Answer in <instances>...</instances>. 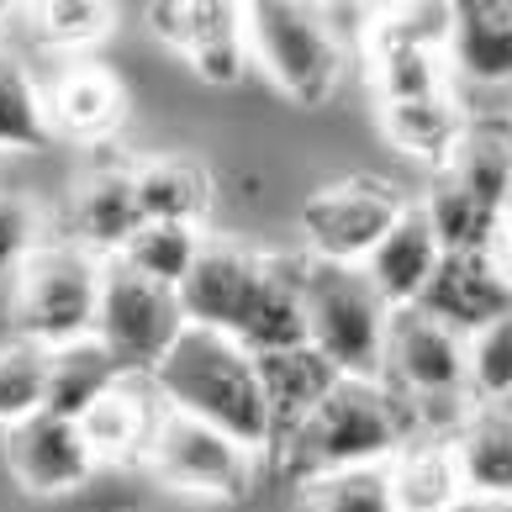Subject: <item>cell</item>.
<instances>
[{"label": "cell", "instance_id": "cell-1", "mask_svg": "<svg viewBox=\"0 0 512 512\" xmlns=\"http://www.w3.org/2000/svg\"><path fill=\"white\" fill-rule=\"evenodd\" d=\"M154 386L169 402V412H185L196 423L217 428L238 449L254 454L270 444V407H264L259 365L233 333L185 328L154 365Z\"/></svg>", "mask_w": 512, "mask_h": 512}, {"label": "cell", "instance_id": "cell-2", "mask_svg": "<svg viewBox=\"0 0 512 512\" xmlns=\"http://www.w3.org/2000/svg\"><path fill=\"white\" fill-rule=\"evenodd\" d=\"M280 444H286V470L301 486L344 470L391 465L407 449V407L381 381H338L307 423Z\"/></svg>", "mask_w": 512, "mask_h": 512}, {"label": "cell", "instance_id": "cell-3", "mask_svg": "<svg viewBox=\"0 0 512 512\" xmlns=\"http://www.w3.org/2000/svg\"><path fill=\"white\" fill-rule=\"evenodd\" d=\"M307 301V344L344 375V381H381L386 365V322L391 307L354 264H307L301 275Z\"/></svg>", "mask_w": 512, "mask_h": 512}, {"label": "cell", "instance_id": "cell-4", "mask_svg": "<svg viewBox=\"0 0 512 512\" xmlns=\"http://www.w3.org/2000/svg\"><path fill=\"white\" fill-rule=\"evenodd\" d=\"M243 43L280 96H291L296 106H328V96L344 80V53L307 6H286V0L243 6Z\"/></svg>", "mask_w": 512, "mask_h": 512}, {"label": "cell", "instance_id": "cell-5", "mask_svg": "<svg viewBox=\"0 0 512 512\" xmlns=\"http://www.w3.org/2000/svg\"><path fill=\"white\" fill-rule=\"evenodd\" d=\"M96 301H101V259L80 243H48L32 249L16 270V338H32L43 349L74 344L96 333Z\"/></svg>", "mask_w": 512, "mask_h": 512}, {"label": "cell", "instance_id": "cell-6", "mask_svg": "<svg viewBox=\"0 0 512 512\" xmlns=\"http://www.w3.org/2000/svg\"><path fill=\"white\" fill-rule=\"evenodd\" d=\"M185 333L180 296L127 270L122 259H101V301H96V338L117 359L122 375H154L169 344Z\"/></svg>", "mask_w": 512, "mask_h": 512}, {"label": "cell", "instance_id": "cell-7", "mask_svg": "<svg viewBox=\"0 0 512 512\" xmlns=\"http://www.w3.org/2000/svg\"><path fill=\"white\" fill-rule=\"evenodd\" d=\"M402 185L375 180V175H354L338 185H322V191L301 206V233H307L317 264H365L375 254L396 222L407 212Z\"/></svg>", "mask_w": 512, "mask_h": 512}, {"label": "cell", "instance_id": "cell-8", "mask_svg": "<svg viewBox=\"0 0 512 512\" xmlns=\"http://www.w3.org/2000/svg\"><path fill=\"white\" fill-rule=\"evenodd\" d=\"M148 470L175 486V491H191V497H222V502H238L254 481V454L238 449L233 439H222L217 428L196 423L185 412H159L154 423V439H148Z\"/></svg>", "mask_w": 512, "mask_h": 512}, {"label": "cell", "instance_id": "cell-9", "mask_svg": "<svg viewBox=\"0 0 512 512\" xmlns=\"http://www.w3.org/2000/svg\"><path fill=\"white\" fill-rule=\"evenodd\" d=\"M402 386L407 396H417L412 407H439L454 412L460 396L470 391L465 381V344L454 333H444L433 317H423L417 307H396L386 322V365L381 381Z\"/></svg>", "mask_w": 512, "mask_h": 512}, {"label": "cell", "instance_id": "cell-10", "mask_svg": "<svg viewBox=\"0 0 512 512\" xmlns=\"http://www.w3.org/2000/svg\"><path fill=\"white\" fill-rule=\"evenodd\" d=\"M154 32L169 48H180L206 85H238L249 69L243 43V6L227 0H175V6H148Z\"/></svg>", "mask_w": 512, "mask_h": 512}, {"label": "cell", "instance_id": "cell-11", "mask_svg": "<svg viewBox=\"0 0 512 512\" xmlns=\"http://www.w3.org/2000/svg\"><path fill=\"white\" fill-rule=\"evenodd\" d=\"M417 312L433 317L460 344H470L481 328L512 312V280L497 270L491 254H444L423 296H417Z\"/></svg>", "mask_w": 512, "mask_h": 512}, {"label": "cell", "instance_id": "cell-12", "mask_svg": "<svg viewBox=\"0 0 512 512\" xmlns=\"http://www.w3.org/2000/svg\"><path fill=\"white\" fill-rule=\"evenodd\" d=\"M259 254L238 249V243H201L196 264L175 286L185 328H212V333H238L243 312L259 286Z\"/></svg>", "mask_w": 512, "mask_h": 512}, {"label": "cell", "instance_id": "cell-13", "mask_svg": "<svg viewBox=\"0 0 512 512\" xmlns=\"http://www.w3.org/2000/svg\"><path fill=\"white\" fill-rule=\"evenodd\" d=\"M6 465L27 491H37V497H59V491H74V486L90 481L96 454H90L80 423L37 412V417H27V423L6 428Z\"/></svg>", "mask_w": 512, "mask_h": 512}, {"label": "cell", "instance_id": "cell-14", "mask_svg": "<svg viewBox=\"0 0 512 512\" xmlns=\"http://www.w3.org/2000/svg\"><path fill=\"white\" fill-rule=\"evenodd\" d=\"M301 275H307V264H296V259H264L259 264L254 301H249V312H243L238 333H233L254 359L286 354V349L307 344V301H301Z\"/></svg>", "mask_w": 512, "mask_h": 512}, {"label": "cell", "instance_id": "cell-15", "mask_svg": "<svg viewBox=\"0 0 512 512\" xmlns=\"http://www.w3.org/2000/svg\"><path fill=\"white\" fill-rule=\"evenodd\" d=\"M43 111L53 138H106L127 117V90L106 64H64L43 90Z\"/></svg>", "mask_w": 512, "mask_h": 512}, {"label": "cell", "instance_id": "cell-16", "mask_svg": "<svg viewBox=\"0 0 512 512\" xmlns=\"http://www.w3.org/2000/svg\"><path fill=\"white\" fill-rule=\"evenodd\" d=\"M444 59L476 85H512V6L507 0H460L449 6Z\"/></svg>", "mask_w": 512, "mask_h": 512}, {"label": "cell", "instance_id": "cell-17", "mask_svg": "<svg viewBox=\"0 0 512 512\" xmlns=\"http://www.w3.org/2000/svg\"><path fill=\"white\" fill-rule=\"evenodd\" d=\"M439 259L444 254H439V238H433L423 206H407L402 222L375 243V254L359 264V270L370 275V286L381 291V301L396 312V307H417V296H423V286L433 280V270H439Z\"/></svg>", "mask_w": 512, "mask_h": 512}, {"label": "cell", "instance_id": "cell-18", "mask_svg": "<svg viewBox=\"0 0 512 512\" xmlns=\"http://www.w3.org/2000/svg\"><path fill=\"white\" fill-rule=\"evenodd\" d=\"M454 470H460V491L491 507H512V412L481 407L470 412L460 433H454Z\"/></svg>", "mask_w": 512, "mask_h": 512}, {"label": "cell", "instance_id": "cell-19", "mask_svg": "<svg viewBox=\"0 0 512 512\" xmlns=\"http://www.w3.org/2000/svg\"><path fill=\"white\" fill-rule=\"evenodd\" d=\"M254 365H259L264 407H270V439H286V433H296V428L317 412L322 396L344 381V375H338L312 344L286 349V354H264V359H254Z\"/></svg>", "mask_w": 512, "mask_h": 512}, {"label": "cell", "instance_id": "cell-20", "mask_svg": "<svg viewBox=\"0 0 512 512\" xmlns=\"http://www.w3.org/2000/svg\"><path fill=\"white\" fill-rule=\"evenodd\" d=\"M138 227H143V212H138V191H132V169H96V175L80 180V191H74V233H80L85 254L117 259Z\"/></svg>", "mask_w": 512, "mask_h": 512}, {"label": "cell", "instance_id": "cell-21", "mask_svg": "<svg viewBox=\"0 0 512 512\" xmlns=\"http://www.w3.org/2000/svg\"><path fill=\"white\" fill-rule=\"evenodd\" d=\"M154 423H159V407H154V396H148V386L138 375H122V381L80 417V433H85L90 454H96V465L101 460L122 465V460H143L148 454Z\"/></svg>", "mask_w": 512, "mask_h": 512}, {"label": "cell", "instance_id": "cell-22", "mask_svg": "<svg viewBox=\"0 0 512 512\" xmlns=\"http://www.w3.org/2000/svg\"><path fill=\"white\" fill-rule=\"evenodd\" d=\"M381 132L402 148V154L423 159V164H449L454 148L465 143V111L460 101L439 90V96H417V101H386L381 106Z\"/></svg>", "mask_w": 512, "mask_h": 512}, {"label": "cell", "instance_id": "cell-23", "mask_svg": "<svg viewBox=\"0 0 512 512\" xmlns=\"http://www.w3.org/2000/svg\"><path fill=\"white\" fill-rule=\"evenodd\" d=\"M117 381H122V370H117V359L101 349L96 333L74 338V344H59V349H48V396H43V412L80 423V417L96 407Z\"/></svg>", "mask_w": 512, "mask_h": 512}, {"label": "cell", "instance_id": "cell-24", "mask_svg": "<svg viewBox=\"0 0 512 512\" xmlns=\"http://www.w3.org/2000/svg\"><path fill=\"white\" fill-rule=\"evenodd\" d=\"M132 191H138L143 222L196 227L212 206V175L191 159H148L132 169Z\"/></svg>", "mask_w": 512, "mask_h": 512}, {"label": "cell", "instance_id": "cell-25", "mask_svg": "<svg viewBox=\"0 0 512 512\" xmlns=\"http://www.w3.org/2000/svg\"><path fill=\"white\" fill-rule=\"evenodd\" d=\"M386 476H391L396 512H454L465 502L449 444H407L386 465Z\"/></svg>", "mask_w": 512, "mask_h": 512}, {"label": "cell", "instance_id": "cell-26", "mask_svg": "<svg viewBox=\"0 0 512 512\" xmlns=\"http://www.w3.org/2000/svg\"><path fill=\"white\" fill-rule=\"evenodd\" d=\"M444 175L470 191L486 212L507 217L512 212V143L502 132H486V127H470L465 143L454 148V159L444 164Z\"/></svg>", "mask_w": 512, "mask_h": 512}, {"label": "cell", "instance_id": "cell-27", "mask_svg": "<svg viewBox=\"0 0 512 512\" xmlns=\"http://www.w3.org/2000/svg\"><path fill=\"white\" fill-rule=\"evenodd\" d=\"M423 217L433 227V238H439V254H491V238H497L502 217L486 212V206L460 191L449 175H439L433 185V196L423 201Z\"/></svg>", "mask_w": 512, "mask_h": 512}, {"label": "cell", "instance_id": "cell-28", "mask_svg": "<svg viewBox=\"0 0 512 512\" xmlns=\"http://www.w3.org/2000/svg\"><path fill=\"white\" fill-rule=\"evenodd\" d=\"M53 143V127H48V111H43V90L27 74V64L16 53H0V148H48Z\"/></svg>", "mask_w": 512, "mask_h": 512}, {"label": "cell", "instance_id": "cell-29", "mask_svg": "<svg viewBox=\"0 0 512 512\" xmlns=\"http://www.w3.org/2000/svg\"><path fill=\"white\" fill-rule=\"evenodd\" d=\"M201 254V233L196 227H175V222H143L138 233L127 238V249L117 254L127 270H138L143 280H159V286L175 291L185 270Z\"/></svg>", "mask_w": 512, "mask_h": 512}, {"label": "cell", "instance_id": "cell-30", "mask_svg": "<svg viewBox=\"0 0 512 512\" xmlns=\"http://www.w3.org/2000/svg\"><path fill=\"white\" fill-rule=\"evenodd\" d=\"M48 396V349L32 338L0 344V428H16L43 412Z\"/></svg>", "mask_w": 512, "mask_h": 512}, {"label": "cell", "instance_id": "cell-31", "mask_svg": "<svg viewBox=\"0 0 512 512\" xmlns=\"http://www.w3.org/2000/svg\"><path fill=\"white\" fill-rule=\"evenodd\" d=\"M444 85V53L433 48H391L375 53V96L386 101H417V96H439Z\"/></svg>", "mask_w": 512, "mask_h": 512}, {"label": "cell", "instance_id": "cell-32", "mask_svg": "<svg viewBox=\"0 0 512 512\" xmlns=\"http://www.w3.org/2000/svg\"><path fill=\"white\" fill-rule=\"evenodd\" d=\"M301 507L307 512H396L391 476L386 465H370V470H344V476L312 481Z\"/></svg>", "mask_w": 512, "mask_h": 512}, {"label": "cell", "instance_id": "cell-33", "mask_svg": "<svg viewBox=\"0 0 512 512\" xmlns=\"http://www.w3.org/2000/svg\"><path fill=\"white\" fill-rule=\"evenodd\" d=\"M465 381L486 402H507L512 396V312L465 344Z\"/></svg>", "mask_w": 512, "mask_h": 512}, {"label": "cell", "instance_id": "cell-34", "mask_svg": "<svg viewBox=\"0 0 512 512\" xmlns=\"http://www.w3.org/2000/svg\"><path fill=\"white\" fill-rule=\"evenodd\" d=\"M111 6H96V0H48V6H32L37 37L53 48H85L96 37L111 32Z\"/></svg>", "mask_w": 512, "mask_h": 512}, {"label": "cell", "instance_id": "cell-35", "mask_svg": "<svg viewBox=\"0 0 512 512\" xmlns=\"http://www.w3.org/2000/svg\"><path fill=\"white\" fill-rule=\"evenodd\" d=\"M449 37V6H396L370 27V48L391 53V48H433L444 53Z\"/></svg>", "mask_w": 512, "mask_h": 512}, {"label": "cell", "instance_id": "cell-36", "mask_svg": "<svg viewBox=\"0 0 512 512\" xmlns=\"http://www.w3.org/2000/svg\"><path fill=\"white\" fill-rule=\"evenodd\" d=\"M37 206L22 191H0V275H16L27 264V254L37 249Z\"/></svg>", "mask_w": 512, "mask_h": 512}, {"label": "cell", "instance_id": "cell-37", "mask_svg": "<svg viewBox=\"0 0 512 512\" xmlns=\"http://www.w3.org/2000/svg\"><path fill=\"white\" fill-rule=\"evenodd\" d=\"M491 259H497V270L512 280V212L502 217V227H497V238H491Z\"/></svg>", "mask_w": 512, "mask_h": 512}, {"label": "cell", "instance_id": "cell-38", "mask_svg": "<svg viewBox=\"0 0 512 512\" xmlns=\"http://www.w3.org/2000/svg\"><path fill=\"white\" fill-rule=\"evenodd\" d=\"M454 512H512V507H491V502H460Z\"/></svg>", "mask_w": 512, "mask_h": 512}, {"label": "cell", "instance_id": "cell-39", "mask_svg": "<svg viewBox=\"0 0 512 512\" xmlns=\"http://www.w3.org/2000/svg\"><path fill=\"white\" fill-rule=\"evenodd\" d=\"M0 16H6V6H0Z\"/></svg>", "mask_w": 512, "mask_h": 512}]
</instances>
